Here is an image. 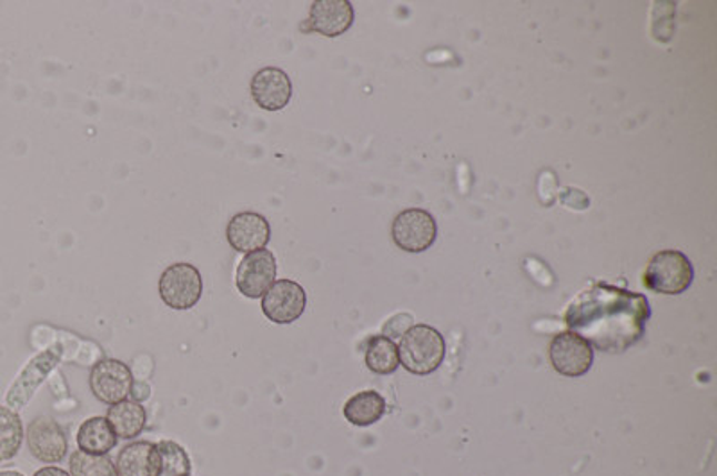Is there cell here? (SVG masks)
<instances>
[{"label": "cell", "mask_w": 717, "mask_h": 476, "mask_svg": "<svg viewBox=\"0 0 717 476\" xmlns=\"http://www.w3.org/2000/svg\"><path fill=\"white\" fill-rule=\"evenodd\" d=\"M649 317L646 296L606 283L582 292L565 312L570 332L605 353H625L635 346L644 337Z\"/></svg>", "instance_id": "1"}, {"label": "cell", "mask_w": 717, "mask_h": 476, "mask_svg": "<svg viewBox=\"0 0 717 476\" xmlns=\"http://www.w3.org/2000/svg\"><path fill=\"white\" fill-rule=\"evenodd\" d=\"M445 353V338L438 330L428 324H415L405 330L398 346L401 364L411 375H431L442 366Z\"/></svg>", "instance_id": "2"}, {"label": "cell", "mask_w": 717, "mask_h": 476, "mask_svg": "<svg viewBox=\"0 0 717 476\" xmlns=\"http://www.w3.org/2000/svg\"><path fill=\"white\" fill-rule=\"evenodd\" d=\"M695 280V269L690 260L676 250L658 251L649 260L644 274V285L652 292L664 296H678L689 291Z\"/></svg>", "instance_id": "3"}, {"label": "cell", "mask_w": 717, "mask_h": 476, "mask_svg": "<svg viewBox=\"0 0 717 476\" xmlns=\"http://www.w3.org/2000/svg\"><path fill=\"white\" fill-rule=\"evenodd\" d=\"M160 297L173 311H191L200 303L203 280L196 265L178 262L169 265L160 276Z\"/></svg>", "instance_id": "4"}, {"label": "cell", "mask_w": 717, "mask_h": 476, "mask_svg": "<svg viewBox=\"0 0 717 476\" xmlns=\"http://www.w3.org/2000/svg\"><path fill=\"white\" fill-rule=\"evenodd\" d=\"M392 236L405 253H424L436 242L438 226L427 210L407 209L393 221Z\"/></svg>", "instance_id": "5"}, {"label": "cell", "mask_w": 717, "mask_h": 476, "mask_svg": "<svg viewBox=\"0 0 717 476\" xmlns=\"http://www.w3.org/2000/svg\"><path fill=\"white\" fill-rule=\"evenodd\" d=\"M133 384L135 379L128 364L115 358H104L90 371V388L93 396L110 407L124 402L133 393Z\"/></svg>", "instance_id": "6"}, {"label": "cell", "mask_w": 717, "mask_h": 476, "mask_svg": "<svg viewBox=\"0 0 717 476\" xmlns=\"http://www.w3.org/2000/svg\"><path fill=\"white\" fill-rule=\"evenodd\" d=\"M549 361L559 375L578 378L590 371L594 364V347L578 333H559L551 343Z\"/></svg>", "instance_id": "7"}, {"label": "cell", "mask_w": 717, "mask_h": 476, "mask_svg": "<svg viewBox=\"0 0 717 476\" xmlns=\"http://www.w3.org/2000/svg\"><path fill=\"white\" fill-rule=\"evenodd\" d=\"M307 306V294L293 280H279L262 296V312L271 323L291 324L302 317Z\"/></svg>", "instance_id": "8"}, {"label": "cell", "mask_w": 717, "mask_h": 476, "mask_svg": "<svg viewBox=\"0 0 717 476\" xmlns=\"http://www.w3.org/2000/svg\"><path fill=\"white\" fill-rule=\"evenodd\" d=\"M276 260L270 250L248 253L238 267L235 285L248 300H259L275 283Z\"/></svg>", "instance_id": "9"}, {"label": "cell", "mask_w": 717, "mask_h": 476, "mask_svg": "<svg viewBox=\"0 0 717 476\" xmlns=\"http://www.w3.org/2000/svg\"><path fill=\"white\" fill-rule=\"evenodd\" d=\"M28 448L37 460L58 464L69 454V439L52 417L40 416L31 422L26 432Z\"/></svg>", "instance_id": "10"}, {"label": "cell", "mask_w": 717, "mask_h": 476, "mask_svg": "<svg viewBox=\"0 0 717 476\" xmlns=\"http://www.w3.org/2000/svg\"><path fill=\"white\" fill-rule=\"evenodd\" d=\"M252 98L256 107L266 111L284 110L293 98V83L287 72L279 67H264L253 75Z\"/></svg>", "instance_id": "11"}, {"label": "cell", "mask_w": 717, "mask_h": 476, "mask_svg": "<svg viewBox=\"0 0 717 476\" xmlns=\"http://www.w3.org/2000/svg\"><path fill=\"white\" fill-rule=\"evenodd\" d=\"M226 241L238 253H253L264 250L271 241V226L261 213L241 212L230 219Z\"/></svg>", "instance_id": "12"}, {"label": "cell", "mask_w": 717, "mask_h": 476, "mask_svg": "<svg viewBox=\"0 0 717 476\" xmlns=\"http://www.w3.org/2000/svg\"><path fill=\"white\" fill-rule=\"evenodd\" d=\"M354 6L349 0H316L309 11V31L336 38L354 23Z\"/></svg>", "instance_id": "13"}, {"label": "cell", "mask_w": 717, "mask_h": 476, "mask_svg": "<svg viewBox=\"0 0 717 476\" xmlns=\"http://www.w3.org/2000/svg\"><path fill=\"white\" fill-rule=\"evenodd\" d=\"M108 423L119 439H135L144 432L148 414L140 403L124 399L108 408Z\"/></svg>", "instance_id": "14"}, {"label": "cell", "mask_w": 717, "mask_h": 476, "mask_svg": "<svg viewBox=\"0 0 717 476\" xmlns=\"http://www.w3.org/2000/svg\"><path fill=\"white\" fill-rule=\"evenodd\" d=\"M119 443L107 417H90L78 431V446L90 455H108Z\"/></svg>", "instance_id": "15"}, {"label": "cell", "mask_w": 717, "mask_h": 476, "mask_svg": "<svg viewBox=\"0 0 717 476\" xmlns=\"http://www.w3.org/2000/svg\"><path fill=\"white\" fill-rule=\"evenodd\" d=\"M386 399L377 391H363L349 399L343 407L346 422L354 426H370L381 422L386 414Z\"/></svg>", "instance_id": "16"}, {"label": "cell", "mask_w": 717, "mask_h": 476, "mask_svg": "<svg viewBox=\"0 0 717 476\" xmlns=\"http://www.w3.org/2000/svg\"><path fill=\"white\" fill-rule=\"evenodd\" d=\"M191 458L174 440L154 443L153 476H191Z\"/></svg>", "instance_id": "17"}, {"label": "cell", "mask_w": 717, "mask_h": 476, "mask_svg": "<svg viewBox=\"0 0 717 476\" xmlns=\"http://www.w3.org/2000/svg\"><path fill=\"white\" fill-rule=\"evenodd\" d=\"M153 449L150 440H137L121 449L117 457L119 476H153Z\"/></svg>", "instance_id": "18"}, {"label": "cell", "mask_w": 717, "mask_h": 476, "mask_svg": "<svg viewBox=\"0 0 717 476\" xmlns=\"http://www.w3.org/2000/svg\"><path fill=\"white\" fill-rule=\"evenodd\" d=\"M364 361H366L368 369L375 375H392L401 367L398 347L386 335H375V337L370 338Z\"/></svg>", "instance_id": "19"}, {"label": "cell", "mask_w": 717, "mask_h": 476, "mask_svg": "<svg viewBox=\"0 0 717 476\" xmlns=\"http://www.w3.org/2000/svg\"><path fill=\"white\" fill-rule=\"evenodd\" d=\"M23 443V425L17 412L0 407V464L19 455Z\"/></svg>", "instance_id": "20"}, {"label": "cell", "mask_w": 717, "mask_h": 476, "mask_svg": "<svg viewBox=\"0 0 717 476\" xmlns=\"http://www.w3.org/2000/svg\"><path fill=\"white\" fill-rule=\"evenodd\" d=\"M70 476H119V473L108 455H90L78 449L70 455Z\"/></svg>", "instance_id": "21"}, {"label": "cell", "mask_w": 717, "mask_h": 476, "mask_svg": "<svg viewBox=\"0 0 717 476\" xmlns=\"http://www.w3.org/2000/svg\"><path fill=\"white\" fill-rule=\"evenodd\" d=\"M33 476H70V475L69 473L65 472V469H61V467L47 466V467H42V469H38V472L34 473Z\"/></svg>", "instance_id": "22"}, {"label": "cell", "mask_w": 717, "mask_h": 476, "mask_svg": "<svg viewBox=\"0 0 717 476\" xmlns=\"http://www.w3.org/2000/svg\"><path fill=\"white\" fill-rule=\"evenodd\" d=\"M0 476H23L22 473L19 472H2L0 473Z\"/></svg>", "instance_id": "23"}]
</instances>
